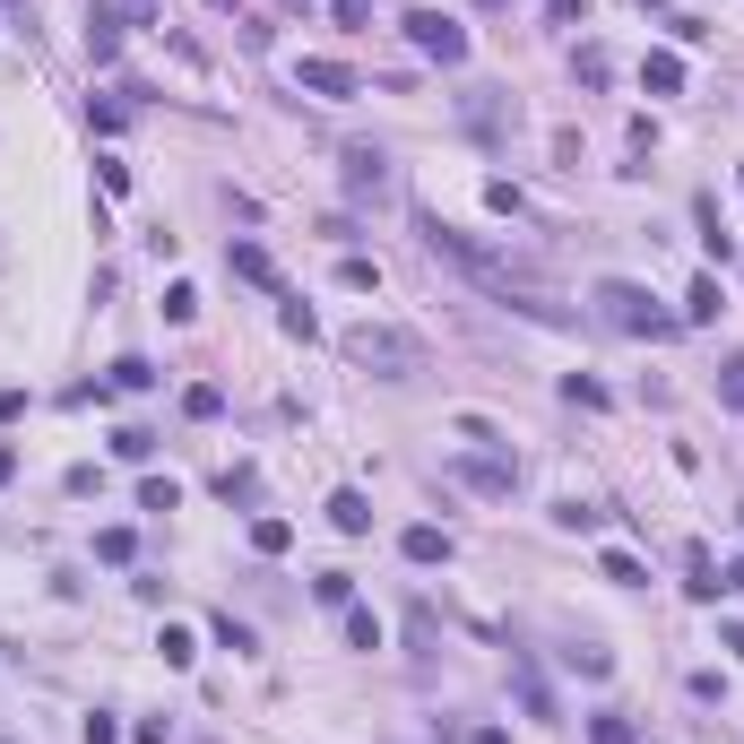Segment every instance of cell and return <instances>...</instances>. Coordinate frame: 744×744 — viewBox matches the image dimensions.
Returning <instances> with one entry per match:
<instances>
[{
	"label": "cell",
	"instance_id": "2",
	"mask_svg": "<svg viewBox=\"0 0 744 744\" xmlns=\"http://www.w3.org/2000/svg\"><path fill=\"white\" fill-rule=\"evenodd\" d=\"M589 312H598L615 338H675V329H684V312H658L649 286H632V277H607V286L589 295Z\"/></svg>",
	"mask_w": 744,
	"mask_h": 744
},
{
	"label": "cell",
	"instance_id": "4",
	"mask_svg": "<svg viewBox=\"0 0 744 744\" xmlns=\"http://www.w3.org/2000/svg\"><path fill=\"white\" fill-rule=\"evenodd\" d=\"M451 485H468V494H511V485H519V459H511V451H477V459H451Z\"/></svg>",
	"mask_w": 744,
	"mask_h": 744
},
{
	"label": "cell",
	"instance_id": "40",
	"mask_svg": "<svg viewBox=\"0 0 744 744\" xmlns=\"http://www.w3.org/2000/svg\"><path fill=\"white\" fill-rule=\"evenodd\" d=\"M9 477H17V451H9V442H0V485H9Z\"/></svg>",
	"mask_w": 744,
	"mask_h": 744
},
{
	"label": "cell",
	"instance_id": "1",
	"mask_svg": "<svg viewBox=\"0 0 744 744\" xmlns=\"http://www.w3.org/2000/svg\"><path fill=\"white\" fill-rule=\"evenodd\" d=\"M347 364H364L372 381H416L424 372V338L416 329H389V321H356L347 329Z\"/></svg>",
	"mask_w": 744,
	"mask_h": 744
},
{
	"label": "cell",
	"instance_id": "5",
	"mask_svg": "<svg viewBox=\"0 0 744 744\" xmlns=\"http://www.w3.org/2000/svg\"><path fill=\"white\" fill-rule=\"evenodd\" d=\"M295 87H303V96H321V105H347V96H364V79H356L347 61H321V52H312V61H295Z\"/></svg>",
	"mask_w": 744,
	"mask_h": 744
},
{
	"label": "cell",
	"instance_id": "20",
	"mask_svg": "<svg viewBox=\"0 0 744 744\" xmlns=\"http://www.w3.org/2000/svg\"><path fill=\"white\" fill-rule=\"evenodd\" d=\"M598 572H607L615 589H640V554H623V545H607V554H598Z\"/></svg>",
	"mask_w": 744,
	"mask_h": 744
},
{
	"label": "cell",
	"instance_id": "10",
	"mask_svg": "<svg viewBox=\"0 0 744 744\" xmlns=\"http://www.w3.org/2000/svg\"><path fill=\"white\" fill-rule=\"evenodd\" d=\"M398 554H407V563H451V528H433V519H416V528L398 537Z\"/></svg>",
	"mask_w": 744,
	"mask_h": 744
},
{
	"label": "cell",
	"instance_id": "23",
	"mask_svg": "<svg viewBox=\"0 0 744 744\" xmlns=\"http://www.w3.org/2000/svg\"><path fill=\"white\" fill-rule=\"evenodd\" d=\"M130 554H139L130 528H96V563H130Z\"/></svg>",
	"mask_w": 744,
	"mask_h": 744
},
{
	"label": "cell",
	"instance_id": "42",
	"mask_svg": "<svg viewBox=\"0 0 744 744\" xmlns=\"http://www.w3.org/2000/svg\"><path fill=\"white\" fill-rule=\"evenodd\" d=\"M200 9H235V0H200Z\"/></svg>",
	"mask_w": 744,
	"mask_h": 744
},
{
	"label": "cell",
	"instance_id": "43",
	"mask_svg": "<svg viewBox=\"0 0 744 744\" xmlns=\"http://www.w3.org/2000/svg\"><path fill=\"white\" fill-rule=\"evenodd\" d=\"M640 9H675V0H640Z\"/></svg>",
	"mask_w": 744,
	"mask_h": 744
},
{
	"label": "cell",
	"instance_id": "36",
	"mask_svg": "<svg viewBox=\"0 0 744 744\" xmlns=\"http://www.w3.org/2000/svg\"><path fill=\"white\" fill-rule=\"evenodd\" d=\"M79 744H122V728H113V719L96 710V719H79Z\"/></svg>",
	"mask_w": 744,
	"mask_h": 744
},
{
	"label": "cell",
	"instance_id": "21",
	"mask_svg": "<svg viewBox=\"0 0 744 744\" xmlns=\"http://www.w3.org/2000/svg\"><path fill=\"white\" fill-rule=\"evenodd\" d=\"M286 545H295L286 519H251V554H286Z\"/></svg>",
	"mask_w": 744,
	"mask_h": 744
},
{
	"label": "cell",
	"instance_id": "31",
	"mask_svg": "<svg viewBox=\"0 0 744 744\" xmlns=\"http://www.w3.org/2000/svg\"><path fill=\"white\" fill-rule=\"evenodd\" d=\"M217 649H235V658H251L260 640H251V623H235V615H217Z\"/></svg>",
	"mask_w": 744,
	"mask_h": 744
},
{
	"label": "cell",
	"instance_id": "44",
	"mask_svg": "<svg viewBox=\"0 0 744 744\" xmlns=\"http://www.w3.org/2000/svg\"><path fill=\"white\" fill-rule=\"evenodd\" d=\"M9 744H17V736H9Z\"/></svg>",
	"mask_w": 744,
	"mask_h": 744
},
{
	"label": "cell",
	"instance_id": "41",
	"mask_svg": "<svg viewBox=\"0 0 744 744\" xmlns=\"http://www.w3.org/2000/svg\"><path fill=\"white\" fill-rule=\"evenodd\" d=\"M468 744H511V736H502V728H477V736H468Z\"/></svg>",
	"mask_w": 744,
	"mask_h": 744
},
{
	"label": "cell",
	"instance_id": "19",
	"mask_svg": "<svg viewBox=\"0 0 744 744\" xmlns=\"http://www.w3.org/2000/svg\"><path fill=\"white\" fill-rule=\"evenodd\" d=\"M338 286H347V295H372V286H381V268H372L364 251H347V260H338Z\"/></svg>",
	"mask_w": 744,
	"mask_h": 744
},
{
	"label": "cell",
	"instance_id": "37",
	"mask_svg": "<svg viewBox=\"0 0 744 744\" xmlns=\"http://www.w3.org/2000/svg\"><path fill=\"white\" fill-rule=\"evenodd\" d=\"M329 17H338V26H364V17H372V0H329Z\"/></svg>",
	"mask_w": 744,
	"mask_h": 744
},
{
	"label": "cell",
	"instance_id": "17",
	"mask_svg": "<svg viewBox=\"0 0 744 744\" xmlns=\"http://www.w3.org/2000/svg\"><path fill=\"white\" fill-rule=\"evenodd\" d=\"M113 459L147 468V459H156V433H147V424H122V433H113Z\"/></svg>",
	"mask_w": 744,
	"mask_h": 744
},
{
	"label": "cell",
	"instance_id": "39",
	"mask_svg": "<svg viewBox=\"0 0 744 744\" xmlns=\"http://www.w3.org/2000/svg\"><path fill=\"white\" fill-rule=\"evenodd\" d=\"M719 580H728V589H736V598H744V554H736V563H728V572H719Z\"/></svg>",
	"mask_w": 744,
	"mask_h": 744
},
{
	"label": "cell",
	"instance_id": "24",
	"mask_svg": "<svg viewBox=\"0 0 744 744\" xmlns=\"http://www.w3.org/2000/svg\"><path fill=\"white\" fill-rule=\"evenodd\" d=\"M165 321H200V286L173 277V286H165Z\"/></svg>",
	"mask_w": 744,
	"mask_h": 744
},
{
	"label": "cell",
	"instance_id": "16",
	"mask_svg": "<svg viewBox=\"0 0 744 744\" xmlns=\"http://www.w3.org/2000/svg\"><path fill=\"white\" fill-rule=\"evenodd\" d=\"M701 251H710V260H719V268H728V260H736V235H728V226H719V208H710V200H701Z\"/></svg>",
	"mask_w": 744,
	"mask_h": 744
},
{
	"label": "cell",
	"instance_id": "34",
	"mask_svg": "<svg viewBox=\"0 0 744 744\" xmlns=\"http://www.w3.org/2000/svg\"><path fill=\"white\" fill-rule=\"evenodd\" d=\"M217 494H226V502H251V494H260V477H251V468H226V477H217Z\"/></svg>",
	"mask_w": 744,
	"mask_h": 744
},
{
	"label": "cell",
	"instance_id": "25",
	"mask_svg": "<svg viewBox=\"0 0 744 744\" xmlns=\"http://www.w3.org/2000/svg\"><path fill=\"white\" fill-rule=\"evenodd\" d=\"M277 329H286V338H303V347L321 338V321H312V303H286V312H277Z\"/></svg>",
	"mask_w": 744,
	"mask_h": 744
},
{
	"label": "cell",
	"instance_id": "9",
	"mask_svg": "<svg viewBox=\"0 0 744 744\" xmlns=\"http://www.w3.org/2000/svg\"><path fill=\"white\" fill-rule=\"evenodd\" d=\"M719 589H728V580H719V563H710V545L693 537V545H684V598H701V607H710Z\"/></svg>",
	"mask_w": 744,
	"mask_h": 744
},
{
	"label": "cell",
	"instance_id": "22",
	"mask_svg": "<svg viewBox=\"0 0 744 744\" xmlns=\"http://www.w3.org/2000/svg\"><path fill=\"white\" fill-rule=\"evenodd\" d=\"M156 649H165V667H191V658H200V640H191L182 623H165V632H156Z\"/></svg>",
	"mask_w": 744,
	"mask_h": 744
},
{
	"label": "cell",
	"instance_id": "27",
	"mask_svg": "<svg viewBox=\"0 0 744 744\" xmlns=\"http://www.w3.org/2000/svg\"><path fill=\"white\" fill-rule=\"evenodd\" d=\"M113 389H156V364H147V356H122V364H113Z\"/></svg>",
	"mask_w": 744,
	"mask_h": 744
},
{
	"label": "cell",
	"instance_id": "12",
	"mask_svg": "<svg viewBox=\"0 0 744 744\" xmlns=\"http://www.w3.org/2000/svg\"><path fill=\"white\" fill-rule=\"evenodd\" d=\"M329 528H338V537H364V528H372V502L356 494V485H338V494H329Z\"/></svg>",
	"mask_w": 744,
	"mask_h": 744
},
{
	"label": "cell",
	"instance_id": "33",
	"mask_svg": "<svg viewBox=\"0 0 744 744\" xmlns=\"http://www.w3.org/2000/svg\"><path fill=\"white\" fill-rule=\"evenodd\" d=\"M563 398H572V407H607V381H589V372H572V381H563Z\"/></svg>",
	"mask_w": 744,
	"mask_h": 744
},
{
	"label": "cell",
	"instance_id": "30",
	"mask_svg": "<svg viewBox=\"0 0 744 744\" xmlns=\"http://www.w3.org/2000/svg\"><path fill=\"white\" fill-rule=\"evenodd\" d=\"M173 502H182L173 477H147V485H139V511H173Z\"/></svg>",
	"mask_w": 744,
	"mask_h": 744
},
{
	"label": "cell",
	"instance_id": "8",
	"mask_svg": "<svg viewBox=\"0 0 744 744\" xmlns=\"http://www.w3.org/2000/svg\"><path fill=\"white\" fill-rule=\"evenodd\" d=\"M719 312H728V295H719V277H710V268H701V277H693V286H684V329H710V321H719Z\"/></svg>",
	"mask_w": 744,
	"mask_h": 744
},
{
	"label": "cell",
	"instance_id": "11",
	"mask_svg": "<svg viewBox=\"0 0 744 744\" xmlns=\"http://www.w3.org/2000/svg\"><path fill=\"white\" fill-rule=\"evenodd\" d=\"M381 182H389V156H381V147H347V191L364 200V191H381Z\"/></svg>",
	"mask_w": 744,
	"mask_h": 744
},
{
	"label": "cell",
	"instance_id": "3",
	"mask_svg": "<svg viewBox=\"0 0 744 744\" xmlns=\"http://www.w3.org/2000/svg\"><path fill=\"white\" fill-rule=\"evenodd\" d=\"M398 26H407V44H416L424 61H442V70L468 61V26H459V17H442V9H407Z\"/></svg>",
	"mask_w": 744,
	"mask_h": 744
},
{
	"label": "cell",
	"instance_id": "15",
	"mask_svg": "<svg viewBox=\"0 0 744 744\" xmlns=\"http://www.w3.org/2000/svg\"><path fill=\"white\" fill-rule=\"evenodd\" d=\"M182 416H191V424H217V416H226V389H217V381H191V389H182Z\"/></svg>",
	"mask_w": 744,
	"mask_h": 744
},
{
	"label": "cell",
	"instance_id": "38",
	"mask_svg": "<svg viewBox=\"0 0 744 744\" xmlns=\"http://www.w3.org/2000/svg\"><path fill=\"white\" fill-rule=\"evenodd\" d=\"M719 649H736V658H744V623H719Z\"/></svg>",
	"mask_w": 744,
	"mask_h": 744
},
{
	"label": "cell",
	"instance_id": "32",
	"mask_svg": "<svg viewBox=\"0 0 744 744\" xmlns=\"http://www.w3.org/2000/svg\"><path fill=\"white\" fill-rule=\"evenodd\" d=\"M572 70H580V87H607V79H615V61H607V52H598V44H589V52H580V61H572Z\"/></svg>",
	"mask_w": 744,
	"mask_h": 744
},
{
	"label": "cell",
	"instance_id": "6",
	"mask_svg": "<svg viewBox=\"0 0 744 744\" xmlns=\"http://www.w3.org/2000/svg\"><path fill=\"white\" fill-rule=\"evenodd\" d=\"M122 26H139L122 0H87V52H96V61H113V52H122Z\"/></svg>",
	"mask_w": 744,
	"mask_h": 744
},
{
	"label": "cell",
	"instance_id": "13",
	"mask_svg": "<svg viewBox=\"0 0 744 744\" xmlns=\"http://www.w3.org/2000/svg\"><path fill=\"white\" fill-rule=\"evenodd\" d=\"M640 87L649 96H684V52H649L640 61Z\"/></svg>",
	"mask_w": 744,
	"mask_h": 744
},
{
	"label": "cell",
	"instance_id": "18",
	"mask_svg": "<svg viewBox=\"0 0 744 744\" xmlns=\"http://www.w3.org/2000/svg\"><path fill=\"white\" fill-rule=\"evenodd\" d=\"M347 615V649H381V615L372 607H338Z\"/></svg>",
	"mask_w": 744,
	"mask_h": 744
},
{
	"label": "cell",
	"instance_id": "29",
	"mask_svg": "<svg viewBox=\"0 0 744 744\" xmlns=\"http://www.w3.org/2000/svg\"><path fill=\"white\" fill-rule=\"evenodd\" d=\"M719 407H736V416H744V356L719 364Z\"/></svg>",
	"mask_w": 744,
	"mask_h": 744
},
{
	"label": "cell",
	"instance_id": "14",
	"mask_svg": "<svg viewBox=\"0 0 744 744\" xmlns=\"http://www.w3.org/2000/svg\"><path fill=\"white\" fill-rule=\"evenodd\" d=\"M511 684H519V710H528V719H554V693H545V675H537L528 658H511Z\"/></svg>",
	"mask_w": 744,
	"mask_h": 744
},
{
	"label": "cell",
	"instance_id": "35",
	"mask_svg": "<svg viewBox=\"0 0 744 744\" xmlns=\"http://www.w3.org/2000/svg\"><path fill=\"white\" fill-rule=\"evenodd\" d=\"M96 182H105V191L122 200V191H130V165H122V156H96Z\"/></svg>",
	"mask_w": 744,
	"mask_h": 744
},
{
	"label": "cell",
	"instance_id": "7",
	"mask_svg": "<svg viewBox=\"0 0 744 744\" xmlns=\"http://www.w3.org/2000/svg\"><path fill=\"white\" fill-rule=\"evenodd\" d=\"M226 268H235L243 286H268V295H286V277H277V260H268L260 243H226Z\"/></svg>",
	"mask_w": 744,
	"mask_h": 744
},
{
	"label": "cell",
	"instance_id": "28",
	"mask_svg": "<svg viewBox=\"0 0 744 744\" xmlns=\"http://www.w3.org/2000/svg\"><path fill=\"white\" fill-rule=\"evenodd\" d=\"M589 736H598V744H640V728H632L623 710H607V719H589Z\"/></svg>",
	"mask_w": 744,
	"mask_h": 744
},
{
	"label": "cell",
	"instance_id": "26",
	"mask_svg": "<svg viewBox=\"0 0 744 744\" xmlns=\"http://www.w3.org/2000/svg\"><path fill=\"white\" fill-rule=\"evenodd\" d=\"M312 598H321V607H356V580H347V572H321Z\"/></svg>",
	"mask_w": 744,
	"mask_h": 744
}]
</instances>
